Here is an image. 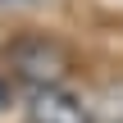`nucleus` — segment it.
<instances>
[{
	"mask_svg": "<svg viewBox=\"0 0 123 123\" xmlns=\"http://www.w3.org/2000/svg\"><path fill=\"white\" fill-rule=\"evenodd\" d=\"M27 119L32 123H91L87 105L68 96L64 87H32L27 96Z\"/></svg>",
	"mask_w": 123,
	"mask_h": 123,
	"instance_id": "f03ea898",
	"label": "nucleus"
},
{
	"mask_svg": "<svg viewBox=\"0 0 123 123\" xmlns=\"http://www.w3.org/2000/svg\"><path fill=\"white\" fill-rule=\"evenodd\" d=\"M9 64L32 82V87H59V78L68 73V55L46 41V37H27L18 46H9Z\"/></svg>",
	"mask_w": 123,
	"mask_h": 123,
	"instance_id": "f257e3e1",
	"label": "nucleus"
},
{
	"mask_svg": "<svg viewBox=\"0 0 123 123\" xmlns=\"http://www.w3.org/2000/svg\"><path fill=\"white\" fill-rule=\"evenodd\" d=\"M9 105V87H5V78H0V110Z\"/></svg>",
	"mask_w": 123,
	"mask_h": 123,
	"instance_id": "7ed1b4c3",
	"label": "nucleus"
}]
</instances>
